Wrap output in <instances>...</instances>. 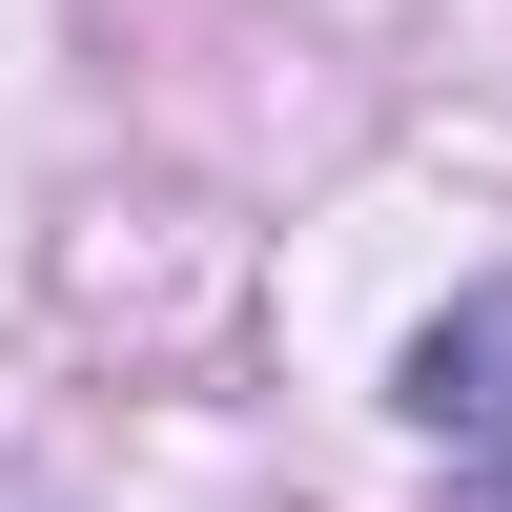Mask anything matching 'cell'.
Listing matches in <instances>:
<instances>
[{"instance_id":"cell-1","label":"cell","mask_w":512,"mask_h":512,"mask_svg":"<svg viewBox=\"0 0 512 512\" xmlns=\"http://www.w3.org/2000/svg\"><path fill=\"white\" fill-rule=\"evenodd\" d=\"M410 410H431V451H472V472L512 492V287H492V308H451L431 349H410Z\"/></svg>"}]
</instances>
